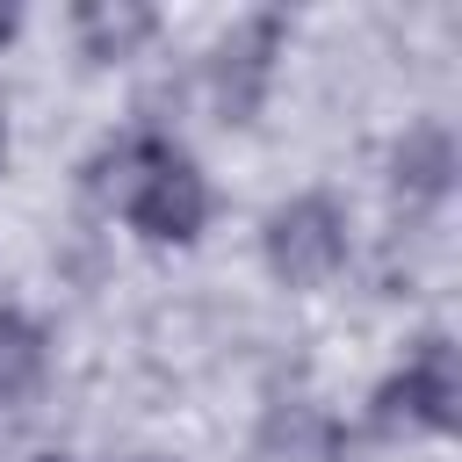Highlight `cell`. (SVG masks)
<instances>
[{
    "instance_id": "obj_4",
    "label": "cell",
    "mask_w": 462,
    "mask_h": 462,
    "mask_svg": "<svg viewBox=\"0 0 462 462\" xmlns=\"http://www.w3.org/2000/svg\"><path fill=\"white\" fill-rule=\"evenodd\" d=\"M282 43H289L282 14H238V22L209 43V58H202V94H209L217 123H253V116L267 108Z\"/></svg>"
},
{
    "instance_id": "obj_8",
    "label": "cell",
    "mask_w": 462,
    "mask_h": 462,
    "mask_svg": "<svg viewBox=\"0 0 462 462\" xmlns=\"http://www.w3.org/2000/svg\"><path fill=\"white\" fill-rule=\"evenodd\" d=\"M14 29H22V14H14V7H0V43H14Z\"/></svg>"
},
{
    "instance_id": "obj_3",
    "label": "cell",
    "mask_w": 462,
    "mask_h": 462,
    "mask_svg": "<svg viewBox=\"0 0 462 462\" xmlns=\"http://www.w3.org/2000/svg\"><path fill=\"white\" fill-rule=\"evenodd\" d=\"M116 217L144 245H195L209 231V217H217V188L173 137H159V152L144 159V173H137V188H130V202Z\"/></svg>"
},
{
    "instance_id": "obj_2",
    "label": "cell",
    "mask_w": 462,
    "mask_h": 462,
    "mask_svg": "<svg viewBox=\"0 0 462 462\" xmlns=\"http://www.w3.org/2000/svg\"><path fill=\"white\" fill-rule=\"evenodd\" d=\"M346 253H354V224H346V209H339L332 195H318V188L274 202L267 224H260V260H267V274H274L282 289H325V282L346 267Z\"/></svg>"
},
{
    "instance_id": "obj_7",
    "label": "cell",
    "mask_w": 462,
    "mask_h": 462,
    "mask_svg": "<svg viewBox=\"0 0 462 462\" xmlns=\"http://www.w3.org/2000/svg\"><path fill=\"white\" fill-rule=\"evenodd\" d=\"M43 375H51V332H43L29 310L0 303V404L36 397Z\"/></svg>"
},
{
    "instance_id": "obj_5",
    "label": "cell",
    "mask_w": 462,
    "mask_h": 462,
    "mask_svg": "<svg viewBox=\"0 0 462 462\" xmlns=\"http://www.w3.org/2000/svg\"><path fill=\"white\" fill-rule=\"evenodd\" d=\"M383 173H390V195H397L404 209H433V202H448V195H455V173H462L455 130H448V123H433V116L404 123V130L390 137Z\"/></svg>"
},
{
    "instance_id": "obj_1",
    "label": "cell",
    "mask_w": 462,
    "mask_h": 462,
    "mask_svg": "<svg viewBox=\"0 0 462 462\" xmlns=\"http://www.w3.org/2000/svg\"><path fill=\"white\" fill-rule=\"evenodd\" d=\"M462 411V361H455V339L448 332H419L404 346V361L375 383L368 397V426L375 433H448Z\"/></svg>"
},
{
    "instance_id": "obj_11",
    "label": "cell",
    "mask_w": 462,
    "mask_h": 462,
    "mask_svg": "<svg viewBox=\"0 0 462 462\" xmlns=\"http://www.w3.org/2000/svg\"><path fill=\"white\" fill-rule=\"evenodd\" d=\"M29 462H65V455H29Z\"/></svg>"
},
{
    "instance_id": "obj_10",
    "label": "cell",
    "mask_w": 462,
    "mask_h": 462,
    "mask_svg": "<svg viewBox=\"0 0 462 462\" xmlns=\"http://www.w3.org/2000/svg\"><path fill=\"white\" fill-rule=\"evenodd\" d=\"M130 462H166V455H130Z\"/></svg>"
},
{
    "instance_id": "obj_6",
    "label": "cell",
    "mask_w": 462,
    "mask_h": 462,
    "mask_svg": "<svg viewBox=\"0 0 462 462\" xmlns=\"http://www.w3.org/2000/svg\"><path fill=\"white\" fill-rule=\"evenodd\" d=\"M152 36H159V7H144V0H79L72 7V43L87 65H123Z\"/></svg>"
},
{
    "instance_id": "obj_9",
    "label": "cell",
    "mask_w": 462,
    "mask_h": 462,
    "mask_svg": "<svg viewBox=\"0 0 462 462\" xmlns=\"http://www.w3.org/2000/svg\"><path fill=\"white\" fill-rule=\"evenodd\" d=\"M0 166H7V108H0Z\"/></svg>"
}]
</instances>
